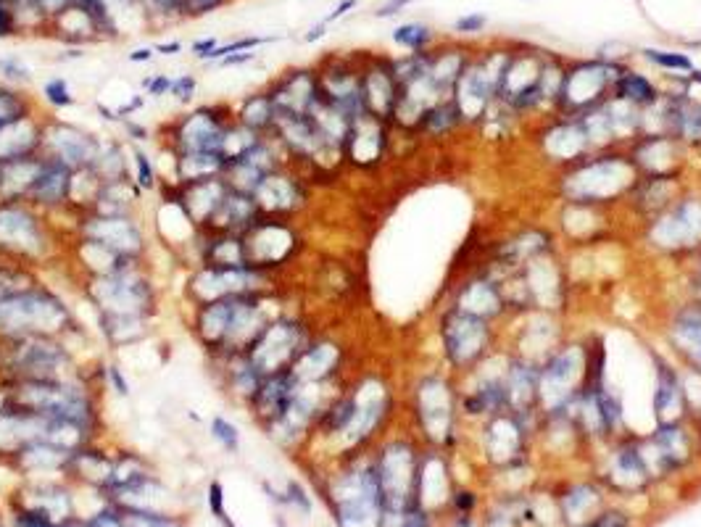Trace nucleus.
<instances>
[{
  "label": "nucleus",
  "instance_id": "nucleus-1",
  "mask_svg": "<svg viewBox=\"0 0 701 527\" xmlns=\"http://www.w3.org/2000/svg\"><path fill=\"white\" fill-rule=\"evenodd\" d=\"M51 335V338L87 340L80 314L61 296V290L40 277L0 301V340Z\"/></svg>",
  "mask_w": 701,
  "mask_h": 527
},
{
  "label": "nucleus",
  "instance_id": "nucleus-2",
  "mask_svg": "<svg viewBox=\"0 0 701 527\" xmlns=\"http://www.w3.org/2000/svg\"><path fill=\"white\" fill-rule=\"evenodd\" d=\"M69 248V235L53 217L27 201L0 203V261L32 272L51 267Z\"/></svg>",
  "mask_w": 701,
  "mask_h": 527
},
{
  "label": "nucleus",
  "instance_id": "nucleus-3",
  "mask_svg": "<svg viewBox=\"0 0 701 527\" xmlns=\"http://www.w3.org/2000/svg\"><path fill=\"white\" fill-rule=\"evenodd\" d=\"M77 346L66 338L51 335H27V338L3 340L0 356V380H69L85 372Z\"/></svg>",
  "mask_w": 701,
  "mask_h": 527
},
{
  "label": "nucleus",
  "instance_id": "nucleus-4",
  "mask_svg": "<svg viewBox=\"0 0 701 527\" xmlns=\"http://www.w3.org/2000/svg\"><path fill=\"white\" fill-rule=\"evenodd\" d=\"M80 293L93 314L156 319L161 311L159 282L148 264L114 272V275L80 277Z\"/></svg>",
  "mask_w": 701,
  "mask_h": 527
},
{
  "label": "nucleus",
  "instance_id": "nucleus-5",
  "mask_svg": "<svg viewBox=\"0 0 701 527\" xmlns=\"http://www.w3.org/2000/svg\"><path fill=\"white\" fill-rule=\"evenodd\" d=\"M235 122V106L225 101L201 103L190 106L182 114L172 116L156 132L159 151L164 153H219L222 156V143Z\"/></svg>",
  "mask_w": 701,
  "mask_h": 527
},
{
  "label": "nucleus",
  "instance_id": "nucleus-6",
  "mask_svg": "<svg viewBox=\"0 0 701 527\" xmlns=\"http://www.w3.org/2000/svg\"><path fill=\"white\" fill-rule=\"evenodd\" d=\"M277 275L264 272L251 264L246 267H196L188 269L182 282V298L188 309L217 298L246 296V293H275Z\"/></svg>",
  "mask_w": 701,
  "mask_h": 527
},
{
  "label": "nucleus",
  "instance_id": "nucleus-7",
  "mask_svg": "<svg viewBox=\"0 0 701 527\" xmlns=\"http://www.w3.org/2000/svg\"><path fill=\"white\" fill-rule=\"evenodd\" d=\"M69 238L93 240L98 246L119 253L124 259L148 264L151 235L140 222V214H95L87 211L72 222Z\"/></svg>",
  "mask_w": 701,
  "mask_h": 527
},
{
  "label": "nucleus",
  "instance_id": "nucleus-8",
  "mask_svg": "<svg viewBox=\"0 0 701 527\" xmlns=\"http://www.w3.org/2000/svg\"><path fill=\"white\" fill-rule=\"evenodd\" d=\"M309 343L311 335L304 322L280 311L261 333V338L253 343L248 356L264 377L280 375V372H290V367L301 359Z\"/></svg>",
  "mask_w": 701,
  "mask_h": 527
},
{
  "label": "nucleus",
  "instance_id": "nucleus-9",
  "mask_svg": "<svg viewBox=\"0 0 701 527\" xmlns=\"http://www.w3.org/2000/svg\"><path fill=\"white\" fill-rule=\"evenodd\" d=\"M103 138L77 122H66L61 116H43V143L40 153L48 159L61 161L72 172L93 169Z\"/></svg>",
  "mask_w": 701,
  "mask_h": 527
},
{
  "label": "nucleus",
  "instance_id": "nucleus-10",
  "mask_svg": "<svg viewBox=\"0 0 701 527\" xmlns=\"http://www.w3.org/2000/svg\"><path fill=\"white\" fill-rule=\"evenodd\" d=\"M282 311L280 296L275 293H246L232 296L230 322H227L225 343L219 354H248L261 338L267 325Z\"/></svg>",
  "mask_w": 701,
  "mask_h": 527
},
{
  "label": "nucleus",
  "instance_id": "nucleus-11",
  "mask_svg": "<svg viewBox=\"0 0 701 527\" xmlns=\"http://www.w3.org/2000/svg\"><path fill=\"white\" fill-rule=\"evenodd\" d=\"M243 246H246V259L251 267L277 275L296 256L298 232L293 227V219L261 217L251 230L243 232Z\"/></svg>",
  "mask_w": 701,
  "mask_h": 527
},
{
  "label": "nucleus",
  "instance_id": "nucleus-12",
  "mask_svg": "<svg viewBox=\"0 0 701 527\" xmlns=\"http://www.w3.org/2000/svg\"><path fill=\"white\" fill-rule=\"evenodd\" d=\"M209 372L214 377V385L222 390V396L240 406L246 412V406L251 404L256 390H259L261 375L259 369L253 367V361L248 354H214L206 356Z\"/></svg>",
  "mask_w": 701,
  "mask_h": 527
},
{
  "label": "nucleus",
  "instance_id": "nucleus-13",
  "mask_svg": "<svg viewBox=\"0 0 701 527\" xmlns=\"http://www.w3.org/2000/svg\"><path fill=\"white\" fill-rule=\"evenodd\" d=\"M72 185V169L64 167L61 161L43 156V167H40L35 182H32V188H29L27 203L53 219L66 217L69 219V227H72V214H69V206H72Z\"/></svg>",
  "mask_w": 701,
  "mask_h": 527
},
{
  "label": "nucleus",
  "instance_id": "nucleus-14",
  "mask_svg": "<svg viewBox=\"0 0 701 527\" xmlns=\"http://www.w3.org/2000/svg\"><path fill=\"white\" fill-rule=\"evenodd\" d=\"M48 430L51 419L8 401L0 409V462H14V456L29 443L48 441Z\"/></svg>",
  "mask_w": 701,
  "mask_h": 527
},
{
  "label": "nucleus",
  "instance_id": "nucleus-15",
  "mask_svg": "<svg viewBox=\"0 0 701 527\" xmlns=\"http://www.w3.org/2000/svg\"><path fill=\"white\" fill-rule=\"evenodd\" d=\"M267 95L275 103L277 116L282 114H309L314 103L322 98L319 90V77L314 69H288L280 77L269 80L264 87Z\"/></svg>",
  "mask_w": 701,
  "mask_h": 527
},
{
  "label": "nucleus",
  "instance_id": "nucleus-16",
  "mask_svg": "<svg viewBox=\"0 0 701 527\" xmlns=\"http://www.w3.org/2000/svg\"><path fill=\"white\" fill-rule=\"evenodd\" d=\"M256 203H259L261 217H280V219H293L301 211L306 201L304 185L298 180L296 174L290 172L288 167L277 169V172L267 174L264 182L259 185V190L253 193Z\"/></svg>",
  "mask_w": 701,
  "mask_h": 527
},
{
  "label": "nucleus",
  "instance_id": "nucleus-17",
  "mask_svg": "<svg viewBox=\"0 0 701 527\" xmlns=\"http://www.w3.org/2000/svg\"><path fill=\"white\" fill-rule=\"evenodd\" d=\"M298 380L290 372H280V375H269L261 380L256 396H253L251 404L246 406V412L251 414L253 425L264 427L269 422L280 419L282 414L288 412L290 401L296 396Z\"/></svg>",
  "mask_w": 701,
  "mask_h": 527
},
{
  "label": "nucleus",
  "instance_id": "nucleus-18",
  "mask_svg": "<svg viewBox=\"0 0 701 527\" xmlns=\"http://www.w3.org/2000/svg\"><path fill=\"white\" fill-rule=\"evenodd\" d=\"M225 193V177H211V180L190 182V185H180L177 182V203H180L182 211L188 214V219L196 224L198 230H203L211 222V217L217 214Z\"/></svg>",
  "mask_w": 701,
  "mask_h": 527
},
{
  "label": "nucleus",
  "instance_id": "nucleus-19",
  "mask_svg": "<svg viewBox=\"0 0 701 527\" xmlns=\"http://www.w3.org/2000/svg\"><path fill=\"white\" fill-rule=\"evenodd\" d=\"M156 319L145 317H119V314H95V327L101 335L103 346L109 351H124L135 348L151 338Z\"/></svg>",
  "mask_w": 701,
  "mask_h": 527
},
{
  "label": "nucleus",
  "instance_id": "nucleus-20",
  "mask_svg": "<svg viewBox=\"0 0 701 527\" xmlns=\"http://www.w3.org/2000/svg\"><path fill=\"white\" fill-rule=\"evenodd\" d=\"M261 219V209L256 198L248 193H238V190L227 188L225 198L219 203L217 214L211 217V222L203 230L211 232H232V235H243L251 230L253 224Z\"/></svg>",
  "mask_w": 701,
  "mask_h": 527
},
{
  "label": "nucleus",
  "instance_id": "nucleus-21",
  "mask_svg": "<svg viewBox=\"0 0 701 527\" xmlns=\"http://www.w3.org/2000/svg\"><path fill=\"white\" fill-rule=\"evenodd\" d=\"M43 167V153L0 161V203L27 201L29 188Z\"/></svg>",
  "mask_w": 701,
  "mask_h": 527
},
{
  "label": "nucleus",
  "instance_id": "nucleus-22",
  "mask_svg": "<svg viewBox=\"0 0 701 527\" xmlns=\"http://www.w3.org/2000/svg\"><path fill=\"white\" fill-rule=\"evenodd\" d=\"M164 156H169L167 180L180 182V185L211 180V177H222V172H225V159H222L219 153L193 151V153H164Z\"/></svg>",
  "mask_w": 701,
  "mask_h": 527
},
{
  "label": "nucleus",
  "instance_id": "nucleus-23",
  "mask_svg": "<svg viewBox=\"0 0 701 527\" xmlns=\"http://www.w3.org/2000/svg\"><path fill=\"white\" fill-rule=\"evenodd\" d=\"M48 35L56 37L58 43L69 45V48H87V45L103 43L101 32L95 27V22L82 11L80 6L69 8L66 14L53 19L48 24Z\"/></svg>",
  "mask_w": 701,
  "mask_h": 527
},
{
  "label": "nucleus",
  "instance_id": "nucleus-24",
  "mask_svg": "<svg viewBox=\"0 0 701 527\" xmlns=\"http://www.w3.org/2000/svg\"><path fill=\"white\" fill-rule=\"evenodd\" d=\"M145 193L132 180L101 182L90 211L95 214H140Z\"/></svg>",
  "mask_w": 701,
  "mask_h": 527
},
{
  "label": "nucleus",
  "instance_id": "nucleus-25",
  "mask_svg": "<svg viewBox=\"0 0 701 527\" xmlns=\"http://www.w3.org/2000/svg\"><path fill=\"white\" fill-rule=\"evenodd\" d=\"M90 172L95 174L98 182L132 180L130 143L124 138H114V135H103L101 151H98V159Z\"/></svg>",
  "mask_w": 701,
  "mask_h": 527
},
{
  "label": "nucleus",
  "instance_id": "nucleus-26",
  "mask_svg": "<svg viewBox=\"0 0 701 527\" xmlns=\"http://www.w3.org/2000/svg\"><path fill=\"white\" fill-rule=\"evenodd\" d=\"M235 122L243 124L246 130L256 132V135H272L277 122V111L264 87L243 95V98L235 103Z\"/></svg>",
  "mask_w": 701,
  "mask_h": 527
},
{
  "label": "nucleus",
  "instance_id": "nucleus-27",
  "mask_svg": "<svg viewBox=\"0 0 701 527\" xmlns=\"http://www.w3.org/2000/svg\"><path fill=\"white\" fill-rule=\"evenodd\" d=\"M35 114H40V109H37V101L27 90L0 82V130H6L16 122H24V119Z\"/></svg>",
  "mask_w": 701,
  "mask_h": 527
},
{
  "label": "nucleus",
  "instance_id": "nucleus-28",
  "mask_svg": "<svg viewBox=\"0 0 701 527\" xmlns=\"http://www.w3.org/2000/svg\"><path fill=\"white\" fill-rule=\"evenodd\" d=\"M130 161L132 182H135L145 195L156 193L161 185V172L156 159H153V153L148 151V145H130Z\"/></svg>",
  "mask_w": 701,
  "mask_h": 527
},
{
  "label": "nucleus",
  "instance_id": "nucleus-29",
  "mask_svg": "<svg viewBox=\"0 0 701 527\" xmlns=\"http://www.w3.org/2000/svg\"><path fill=\"white\" fill-rule=\"evenodd\" d=\"M40 101L51 111H69L77 106V95H74L66 77H51L40 87Z\"/></svg>",
  "mask_w": 701,
  "mask_h": 527
},
{
  "label": "nucleus",
  "instance_id": "nucleus-30",
  "mask_svg": "<svg viewBox=\"0 0 701 527\" xmlns=\"http://www.w3.org/2000/svg\"><path fill=\"white\" fill-rule=\"evenodd\" d=\"M280 37L277 35H243V37H235V40H227V43H219V48L214 53H211L203 64L206 66H217L219 61L225 56H232V53H246V51H259V48H264V45L269 43H277Z\"/></svg>",
  "mask_w": 701,
  "mask_h": 527
},
{
  "label": "nucleus",
  "instance_id": "nucleus-31",
  "mask_svg": "<svg viewBox=\"0 0 701 527\" xmlns=\"http://www.w3.org/2000/svg\"><path fill=\"white\" fill-rule=\"evenodd\" d=\"M6 6L14 11L22 35H45L48 32V22L40 14L35 0H6Z\"/></svg>",
  "mask_w": 701,
  "mask_h": 527
},
{
  "label": "nucleus",
  "instance_id": "nucleus-32",
  "mask_svg": "<svg viewBox=\"0 0 701 527\" xmlns=\"http://www.w3.org/2000/svg\"><path fill=\"white\" fill-rule=\"evenodd\" d=\"M148 29H161L180 22L182 0H140Z\"/></svg>",
  "mask_w": 701,
  "mask_h": 527
},
{
  "label": "nucleus",
  "instance_id": "nucleus-33",
  "mask_svg": "<svg viewBox=\"0 0 701 527\" xmlns=\"http://www.w3.org/2000/svg\"><path fill=\"white\" fill-rule=\"evenodd\" d=\"M261 138H264V135H256V132L246 130L243 124L232 122L230 130H227L225 135V143H222V159H225V164L227 161H235L238 156H243V153H246L248 148Z\"/></svg>",
  "mask_w": 701,
  "mask_h": 527
},
{
  "label": "nucleus",
  "instance_id": "nucleus-34",
  "mask_svg": "<svg viewBox=\"0 0 701 527\" xmlns=\"http://www.w3.org/2000/svg\"><path fill=\"white\" fill-rule=\"evenodd\" d=\"M35 74H32V66L24 61L19 53H8V56H0V82L14 87H27L32 85Z\"/></svg>",
  "mask_w": 701,
  "mask_h": 527
},
{
  "label": "nucleus",
  "instance_id": "nucleus-35",
  "mask_svg": "<svg viewBox=\"0 0 701 527\" xmlns=\"http://www.w3.org/2000/svg\"><path fill=\"white\" fill-rule=\"evenodd\" d=\"M209 435L225 448L227 454H238L240 451V427L225 414H214L209 419Z\"/></svg>",
  "mask_w": 701,
  "mask_h": 527
},
{
  "label": "nucleus",
  "instance_id": "nucleus-36",
  "mask_svg": "<svg viewBox=\"0 0 701 527\" xmlns=\"http://www.w3.org/2000/svg\"><path fill=\"white\" fill-rule=\"evenodd\" d=\"M198 95V77L196 74H174L172 80V90H169V98H172L177 106H182V109H190L193 106V101H196Z\"/></svg>",
  "mask_w": 701,
  "mask_h": 527
},
{
  "label": "nucleus",
  "instance_id": "nucleus-37",
  "mask_svg": "<svg viewBox=\"0 0 701 527\" xmlns=\"http://www.w3.org/2000/svg\"><path fill=\"white\" fill-rule=\"evenodd\" d=\"M232 0H182L180 22H198L230 6Z\"/></svg>",
  "mask_w": 701,
  "mask_h": 527
},
{
  "label": "nucleus",
  "instance_id": "nucleus-38",
  "mask_svg": "<svg viewBox=\"0 0 701 527\" xmlns=\"http://www.w3.org/2000/svg\"><path fill=\"white\" fill-rule=\"evenodd\" d=\"M103 385H106V390H111V393L119 398L132 396L130 377H127V372L122 369V364H116V361H106V375H103Z\"/></svg>",
  "mask_w": 701,
  "mask_h": 527
},
{
  "label": "nucleus",
  "instance_id": "nucleus-39",
  "mask_svg": "<svg viewBox=\"0 0 701 527\" xmlns=\"http://www.w3.org/2000/svg\"><path fill=\"white\" fill-rule=\"evenodd\" d=\"M393 40H396L398 45L409 48V51H420L422 45L430 40V29H427L425 24H404V27H398L396 32H393Z\"/></svg>",
  "mask_w": 701,
  "mask_h": 527
},
{
  "label": "nucleus",
  "instance_id": "nucleus-40",
  "mask_svg": "<svg viewBox=\"0 0 701 527\" xmlns=\"http://www.w3.org/2000/svg\"><path fill=\"white\" fill-rule=\"evenodd\" d=\"M119 130H122V138L127 140L130 145H148L156 140V132H153L145 122L135 119V116H130V119H122Z\"/></svg>",
  "mask_w": 701,
  "mask_h": 527
},
{
  "label": "nucleus",
  "instance_id": "nucleus-41",
  "mask_svg": "<svg viewBox=\"0 0 701 527\" xmlns=\"http://www.w3.org/2000/svg\"><path fill=\"white\" fill-rule=\"evenodd\" d=\"M172 80H174V74L156 72V74H148V77L140 82V87H143V93L148 95L151 101H161V98H167L169 90H172Z\"/></svg>",
  "mask_w": 701,
  "mask_h": 527
},
{
  "label": "nucleus",
  "instance_id": "nucleus-42",
  "mask_svg": "<svg viewBox=\"0 0 701 527\" xmlns=\"http://www.w3.org/2000/svg\"><path fill=\"white\" fill-rule=\"evenodd\" d=\"M209 512L225 527H232V522L227 520L225 514V485L219 483V480H211L209 483Z\"/></svg>",
  "mask_w": 701,
  "mask_h": 527
},
{
  "label": "nucleus",
  "instance_id": "nucleus-43",
  "mask_svg": "<svg viewBox=\"0 0 701 527\" xmlns=\"http://www.w3.org/2000/svg\"><path fill=\"white\" fill-rule=\"evenodd\" d=\"M622 95H628V98H633V101H651L654 98V90L649 87V82L641 80V77H628V80L622 82Z\"/></svg>",
  "mask_w": 701,
  "mask_h": 527
},
{
  "label": "nucleus",
  "instance_id": "nucleus-44",
  "mask_svg": "<svg viewBox=\"0 0 701 527\" xmlns=\"http://www.w3.org/2000/svg\"><path fill=\"white\" fill-rule=\"evenodd\" d=\"M35 3L48 24H51L53 19H58L61 14H66L69 8L77 6V0H35Z\"/></svg>",
  "mask_w": 701,
  "mask_h": 527
},
{
  "label": "nucleus",
  "instance_id": "nucleus-45",
  "mask_svg": "<svg viewBox=\"0 0 701 527\" xmlns=\"http://www.w3.org/2000/svg\"><path fill=\"white\" fill-rule=\"evenodd\" d=\"M19 35H22V29H19L14 11L6 6V0H0V40H11Z\"/></svg>",
  "mask_w": 701,
  "mask_h": 527
},
{
  "label": "nucleus",
  "instance_id": "nucleus-46",
  "mask_svg": "<svg viewBox=\"0 0 701 527\" xmlns=\"http://www.w3.org/2000/svg\"><path fill=\"white\" fill-rule=\"evenodd\" d=\"M646 58H651L654 64L667 66V69H691V61L680 53H665V51H644Z\"/></svg>",
  "mask_w": 701,
  "mask_h": 527
},
{
  "label": "nucleus",
  "instance_id": "nucleus-47",
  "mask_svg": "<svg viewBox=\"0 0 701 527\" xmlns=\"http://www.w3.org/2000/svg\"><path fill=\"white\" fill-rule=\"evenodd\" d=\"M145 103H148V95H145V93H132L130 98H127V101L119 103V106H114L116 116H119V119H130V116L140 114V111L145 109Z\"/></svg>",
  "mask_w": 701,
  "mask_h": 527
},
{
  "label": "nucleus",
  "instance_id": "nucleus-48",
  "mask_svg": "<svg viewBox=\"0 0 701 527\" xmlns=\"http://www.w3.org/2000/svg\"><path fill=\"white\" fill-rule=\"evenodd\" d=\"M219 37H201V40H196V43H190V53L198 58V61H206V58L211 56V53L219 48Z\"/></svg>",
  "mask_w": 701,
  "mask_h": 527
},
{
  "label": "nucleus",
  "instance_id": "nucleus-49",
  "mask_svg": "<svg viewBox=\"0 0 701 527\" xmlns=\"http://www.w3.org/2000/svg\"><path fill=\"white\" fill-rule=\"evenodd\" d=\"M259 61V53L256 51H246V53H232V56H225L217 64V69H235V66H246Z\"/></svg>",
  "mask_w": 701,
  "mask_h": 527
},
{
  "label": "nucleus",
  "instance_id": "nucleus-50",
  "mask_svg": "<svg viewBox=\"0 0 701 527\" xmlns=\"http://www.w3.org/2000/svg\"><path fill=\"white\" fill-rule=\"evenodd\" d=\"M588 527H630V522L625 514L607 512V514H601L599 520H593Z\"/></svg>",
  "mask_w": 701,
  "mask_h": 527
},
{
  "label": "nucleus",
  "instance_id": "nucleus-51",
  "mask_svg": "<svg viewBox=\"0 0 701 527\" xmlns=\"http://www.w3.org/2000/svg\"><path fill=\"white\" fill-rule=\"evenodd\" d=\"M409 3H414V0H388V3H383V6L377 8L375 16L377 19H388V16H396L398 11H404Z\"/></svg>",
  "mask_w": 701,
  "mask_h": 527
},
{
  "label": "nucleus",
  "instance_id": "nucleus-52",
  "mask_svg": "<svg viewBox=\"0 0 701 527\" xmlns=\"http://www.w3.org/2000/svg\"><path fill=\"white\" fill-rule=\"evenodd\" d=\"M356 3H359V0H340L338 6H335L333 11H330V14H327L325 19H322V24H327V27H330V24H333V22L343 19V16H346L348 11H351V8H356Z\"/></svg>",
  "mask_w": 701,
  "mask_h": 527
},
{
  "label": "nucleus",
  "instance_id": "nucleus-53",
  "mask_svg": "<svg viewBox=\"0 0 701 527\" xmlns=\"http://www.w3.org/2000/svg\"><path fill=\"white\" fill-rule=\"evenodd\" d=\"M153 58H156L153 45H140V48H135V51L127 53V61H130V64H151Z\"/></svg>",
  "mask_w": 701,
  "mask_h": 527
},
{
  "label": "nucleus",
  "instance_id": "nucleus-54",
  "mask_svg": "<svg viewBox=\"0 0 701 527\" xmlns=\"http://www.w3.org/2000/svg\"><path fill=\"white\" fill-rule=\"evenodd\" d=\"M95 114H98V119H101L103 124H114V127H119L122 124V119L116 116L114 106H109V103H95Z\"/></svg>",
  "mask_w": 701,
  "mask_h": 527
},
{
  "label": "nucleus",
  "instance_id": "nucleus-55",
  "mask_svg": "<svg viewBox=\"0 0 701 527\" xmlns=\"http://www.w3.org/2000/svg\"><path fill=\"white\" fill-rule=\"evenodd\" d=\"M182 40H164V43H156L153 45V51L159 53V56H177V53H182Z\"/></svg>",
  "mask_w": 701,
  "mask_h": 527
},
{
  "label": "nucleus",
  "instance_id": "nucleus-56",
  "mask_svg": "<svg viewBox=\"0 0 701 527\" xmlns=\"http://www.w3.org/2000/svg\"><path fill=\"white\" fill-rule=\"evenodd\" d=\"M483 24L485 16H464V19L456 22V29H459V32H477V29H483Z\"/></svg>",
  "mask_w": 701,
  "mask_h": 527
},
{
  "label": "nucleus",
  "instance_id": "nucleus-57",
  "mask_svg": "<svg viewBox=\"0 0 701 527\" xmlns=\"http://www.w3.org/2000/svg\"><path fill=\"white\" fill-rule=\"evenodd\" d=\"M80 58H85V48H69V51L58 53L56 61H80Z\"/></svg>",
  "mask_w": 701,
  "mask_h": 527
},
{
  "label": "nucleus",
  "instance_id": "nucleus-58",
  "mask_svg": "<svg viewBox=\"0 0 701 527\" xmlns=\"http://www.w3.org/2000/svg\"><path fill=\"white\" fill-rule=\"evenodd\" d=\"M8 404V388H6V383L0 380V409Z\"/></svg>",
  "mask_w": 701,
  "mask_h": 527
},
{
  "label": "nucleus",
  "instance_id": "nucleus-59",
  "mask_svg": "<svg viewBox=\"0 0 701 527\" xmlns=\"http://www.w3.org/2000/svg\"><path fill=\"white\" fill-rule=\"evenodd\" d=\"M0 356H3V340H0Z\"/></svg>",
  "mask_w": 701,
  "mask_h": 527
},
{
  "label": "nucleus",
  "instance_id": "nucleus-60",
  "mask_svg": "<svg viewBox=\"0 0 701 527\" xmlns=\"http://www.w3.org/2000/svg\"><path fill=\"white\" fill-rule=\"evenodd\" d=\"M0 527H3V520H0Z\"/></svg>",
  "mask_w": 701,
  "mask_h": 527
}]
</instances>
